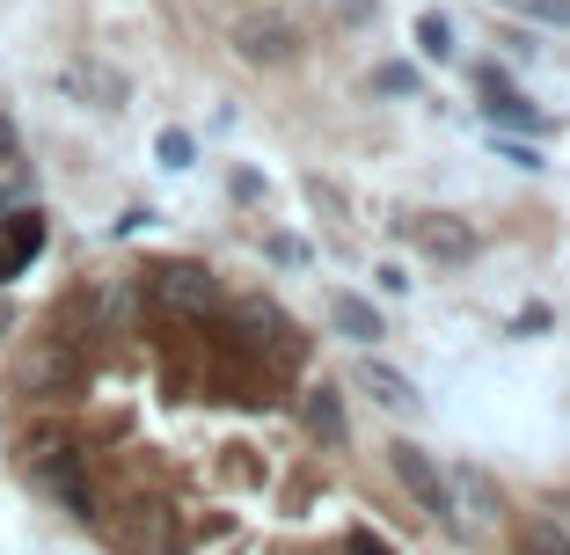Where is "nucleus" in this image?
Masks as SVG:
<instances>
[{
	"instance_id": "9b49d317",
	"label": "nucleus",
	"mask_w": 570,
	"mask_h": 555,
	"mask_svg": "<svg viewBox=\"0 0 570 555\" xmlns=\"http://www.w3.org/2000/svg\"><path fill=\"white\" fill-rule=\"evenodd\" d=\"M118 548L125 555H176V519L161 505H139L132 519L118 526Z\"/></svg>"
},
{
	"instance_id": "a211bd4d",
	"label": "nucleus",
	"mask_w": 570,
	"mask_h": 555,
	"mask_svg": "<svg viewBox=\"0 0 570 555\" xmlns=\"http://www.w3.org/2000/svg\"><path fill=\"white\" fill-rule=\"evenodd\" d=\"M512 16H534V22H570V0H504Z\"/></svg>"
},
{
	"instance_id": "1a4fd4ad",
	"label": "nucleus",
	"mask_w": 570,
	"mask_h": 555,
	"mask_svg": "<svg viewBox=\"0 0 570 555\" xmlns=\"http://www.w3.org/2000/svg\"><path fill=\"white\" fill-rule=\"evenodd\" d=\"M446 483H453V505H461V526H469V512H483V519H498V512H504V489L490 483L475 460H453ZM469 541H475V526H469Z\"/></svg>"
},
{
	"instance_id": "f257e3e1",
	"label": "nucleus",
	"mask_w": 570,
	"mask_h": 555,
	"mask_svg": "<svg viewBox=\"0 0 570 555\" xmlns=\"http://www.w3.org/2000/svg\"><path fill=\"white\" fill-rule=\"evenodd\" d=\"M387 468H395V483L417 497V512L424 519H439L453 541H469V526H461V505H453V483H446V468H439L424 446H410V438H395L387 446Z\"/></svg>"
},
{
	"instance_id": "20e7f679",
	"label": "nucleus",
	"mask_w": 570,
	"mask_h": 555,
	"mask_svg": "<svg viewBox=\"0 0 570 555\" xmlns=\"http://www.w3.org/2000/svg\"><path fill=\"white\" fill-rule=\"evenodd\" d=\"M410 235H417V249L432 264H475L483 256V235L461 212H424V219H410Z\"/></svg>"
},
{
	"instance_id": "f03ea898",
	"label": "nucleus",
	"mask_w": 570,
	"mask_h": 555,
	"mask_svg": "<svg viewBox=\"0 0 570 555\" xmlns=\"http://www.w3.org/2000/svg\"><path fill=\"white\" fill-rule=\"evenodd\" d=\"M307 51L301 22H285V16H242L235 22V59L242 67H293Z\"/></svg>"
},
{
	"instance_id": "0eeeda50",
	"label": "nucleus",
	"mask_w": 570,
	"mask_h": 555,
	"mask_svg": "<svg viewBox=\"0 0 570 555\" xmlns=\"http://www.w3.org/2000/svg\"><path fill=\"white\" fill-rule=\"evenodd\" d=\"M358 387H366L387 417H424L417 380H410V373H395V366H381V358H358Z\"/></svg>"
},
{
	"instance_id": "4468645a",
	"label": "nucleus",
	"mask_w": 570,
	"mask_h": 555,
	"mask_svg": "<svg viewBox=\"0 0 570 555\" xmlns=\"http://www.w3.org/2000/svg\"><path fill=\"white\" fill-rule=\"evenodd\" d=\"M242 321H249V329H256L264 344H278V351H301V337H293V321H285L271 300H242Z\"/></svg>"
},
{
	"instance_id": "f3484780",
	"label": "nucleus",
	"mask_w": 570,
	"mask_h": 555,
	"mask_svg": "<svg viewBox=\"0 0 570 555\" xmlns=\"http://www.w3.org/2000/svg\"><path fill=\"white\" fill-rule=\"evenodd\" d=\"M154 153H161V169H190V153H198V147H190V132H161Z\"/></svg>"
},
{
	"instance_id": "423d86ee",
	"label": "nucleus",
	"mask_w": 570,
	"mask_h": 555,
	"mask_svg": "<svg viewBox=\"0 0 570 555\" xmlns=\"http://www.w3.org/2000/svg\"><path fill=\"white\" fill-rule=\"evenodd\" d=\"M59 88H67L73 102H88V110H125V73H110V67H96V59H67L59 67Z\"/></svg>"
},
{
	"instance_id": "39448f33",
	"label": "nucleus",
	"mask_w": 570,
	"mask_h": 555,
	"mask_svg": "<svg viewBox=\"0 0 570 555\" xmlns=\"http://www.w3.org/2000/svg\"><path fill=\"white\" fill-rule=\"evenodd\" d=\"M37 483H45L51 497L73 512V519H96V489H88L81 454H73V446H51V454H37Z\"/></svg>"
},
{
	"instance_id": "6ab92c4d",
	"label": "nucleus",
	"mask_w": 570,
	"mask_h": 555,
	"mask_svg": "<svg viewBox=\"0 0 570 555\" xmlns=\"http://www.w3.org/2000/svg\"><path fill=\"white\" fill-rule=\"evenodd\" d=\"M373 88H387V96H417V67H381Z\"/></svg>"
},
{
	"instance_id": "aec40b11",
	"label": "nucleus",
	"mask_w": 570,
	"mask_h": 555,
	"mask_svg": "<svg viewBox=\"0 0 570 555\" xmlns=\"http://www.w3.org/2000/svg\"><path fill=\"white\" fill-rule=\"evenodd\" d=\"M322 8H330L336 22H352V30H358V22H373V8H381V0H322Z\"/></svg>"
},
{
	"instance_id": "ddd939ff",
	"label": "nucleus",
	"mask_w": 570,
	"mask_h": 555,
	"mask_svg": "<svg viewBox=\"0 0 570 555\" xmlns=\"http://www.w3.org/2000/svg\"><path fill=\"white\" fill-rule=\"evenodd\" d=\"M483 118H490V125H520V132H541V118L527 110V96L504 81L498 67H483Z\"/></svg>"
},
{
	"instance_id": "2eb2a0df",
	"label": "nucleus",
	"mask_w": 570,
	"mask_h": 555,
	"mask_svg": "<svg viewBox=\"0 0 570 555\" xmlns=\"http://www.w3.org/2000/svg\"><path fill=\"white\" fill-rule=\"evenodd\" d=\"M410 37H417V59H439V67L453 59V22L439 16V8H424V16H417V30H410Z\"/></svg>"
},
{
	"instance_id": "5701e85b",
	"label": "nucleus",
	"mask_w": 570,
	"mask_h": 555,
	"mask_svg": "<svg viewBox=\"0 0 570 555\" xmlns=\"http://www.w3.org/2000/svg\"><path fill=\"white\" fill-rule=\"evenodd\" d=\"M344 555H395L387 541H373V526H352V541H344Z\"/></svg>"
},
{
	"instance_id": "6e6552de",
	"label": "nucleus",
	"mask_w": 570,
	"mask_h": 555,
	"mask_svg": "<svg viewBox=\"0 0 570 555\" xmlns=\"http://www.w3.org/2000/svg\"><path fill=\"white\" fill-rule=\"evenodd\" d=\"M301 424H307V438H322V446H352V417H344V395H336L330 380H315L301 395Z\"/></svg>"
},
{
	"instance_id": "412c9836",
	"label": "nucleus",
	"mask_w": 570,
	"mask_h": 555,
	"mask_svg": "<svg viewBox=\"0 0 570 555\" xmlns=\"http://www.w3.org/2000/svg\"><path fill=\"white\" fill-rule=\"evenodd\" d=\"M498 161H512V169H541V153L527 147V139H498Z\"/></svg>"
},
{
	"instance_id": "dca6fc26",
	"label": "nucleus",
	"mask_w": 570,
	"mask_h": 555,
	"mask_svg": "<svg viewBox=\"0 0 570 555\" xmlns=\"http://www.w3.org/2000/svg\"><path fill=\"white\" fill-rule=\"evenodd\" d=\"M520 555H570V534L556 519H527L520 526Z\"/></svg>"
},
{
	"instance_id": "f8f14e48",
	"label": "nucleus",
	"mask_w": 570,
	"mask_h": 555,
	"mask_svg": "<svg viewBox=\"0 0 570 555\" xmlns=\"http://www.w3.org/2000/svg\"><path fill=\"white\" fill-rule=\"evenodd\" d=\"M45 249V212H16V219H0V278H16L30 256Z\"/></svg>"
},
{
	"instance_id": "9d476101",
	"label": "nucleus",
	"mask_w": 570,
	"mask_h": 555,
	"mask_svg": "<svg viewBox=\"0 0 570 555\" xmlns=\"http://www.w3.org/2000/svg\"><path fill=\"white\" fill-rule=\"evenodd\" d=\"M322 307H330V329H336V337H352V344H381V337H387L381 307H373V300H358V293H344V286H336Z\"/></svg>"
},
{
	"instance_id": "7ed1b4c3",
	"label": "nucleus",
	"mask_w": 570,
	"mask_h": 555,
	"mask_svg": "<svg viewBox=\"0 0 570 555\" xmlns=\"http://www.w3.org/2000/svg\"><path fill=\"white\" fill-rule=\"evenodd\" d=\"M147 293L161 307H176V315H213V307H219V286H213V270H205V264H154Z\"/></svg>"
},
{
	"instance_id": "b1692460",
	"label": "nucleus",
	"mask_w": 570,
	"mask_h": 555,
	"mask_svg": "<svg viewBox=\"0 0 570 555\" xmlns=\"http://www.w3.org/2000/svg\"><path fill=\"white\" fill-rule=\"evenodd\" d=\"M235 198H242V205L264 198V176H256V169H235Z\"/></svg>"
},
{
	"instance_id": "393cba45",
	"label": "nucleus",
	"mask_w": 570,
	"mask_h": 555,
	"mask_svg": "<svg viewBox=\"0 0 570 555\" xmlns=\"http://www.w3.org/2000/svg\"><path fill=\"white\" fill-rule=\"evenodd\" d=\"M0 161H22V139H16V125L0 118Z\"/></svg>"
},
{
	"instance_id": "4be33fe9",
	"label": "nucleus",
	"mask_w": 570,
	"mask_h": 555,
	"mask_svg": "<svg viewBox=\"0 0 570 555\" xmlns=\"http://www.w3.org/2000/svg\"><path fill=\"white\" fill-rule=\"evenodd\" d=\"M549 307H520V315H512V337H541V329H549Z\"/></svg>"
}]
</instances>
